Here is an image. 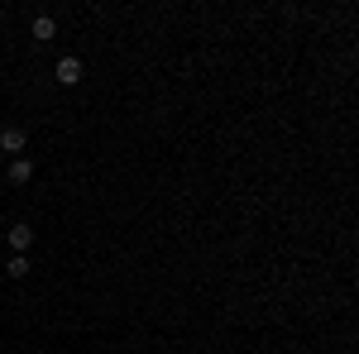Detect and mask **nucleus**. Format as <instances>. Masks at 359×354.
<instances>
[{"instance_id":"7","label":"nucleus","mask_w":359,"mask_h":354,"mask_svg":"<svg viewBox=\"0 0 359 354\" xmlns=\"http://www.w3.org/2000/svg\"><path fill=\"white\" fill-rule=\"evenodd\" d=\"M0 163H5V154H0Z\"/></svg>"},{"instance_id":"2","label":"nucleus","mask_w":359,"mask_h":354,"mask_svg":"<svg viewBox=\"0 0 359 354\" xmlns=\"http://www.w3.org/2000/svg\"><path fill=\"white\" fill-rule=\"evenodd\" d=\"M0 154H20L25 158V130L20 125H5L0 130Z\"/></svg>"},{"instance_id":"4","label":"nucleus","mask_w":359,"mask_h":354,"mask_svg":"<svg viewBox=\"0 0 359 354\" xmlns=\"http://www.w3.org/2000/svg\"><path fill=\"white\" fill-rule=\"evenodd\" d=\"M29 245H34V230H29L25 220L10 225V249H15V254H29Z\"/></svg>"},{"instance_id":"6","label":"nucleus","mask_w":359,"mask_h":354,"mask_svg":"<svg viewBox=\"0 0 359 354\" xmlns=\"http://www.w3.org/2000/svg\"><path fill=\"white\" fill-rule=\"evenodd\" d=\"M5 273H10L15 282H20V278H29V259H25V254H15V259L5 264Z\"/></svg>"},{"instance_id":"1","label":"nucleus","mask_w":359,"mask_h":354,"mask_svg":"<svg viewBox=\"0 0 359 354\" xmlns=\"http://www.w3.org/2000/svg\"><path fill=\"white\" fill-rule=\"evenodd\" d=\"M53 72H57V82H62V86H77V82H82V57H72V53L57 57Z\"/></svg>"},{"instance_id":"3","label":"nucleus","mask_w":359,"mask_h":354,"mask_svg":"<svg viewBox=\"0 0 359 354\" xmlns=\"http://www.w3.org/2000/svg\"><path fill=\"white\" fill-rule=\"evenodd\" d=\"M5 177H10L15 187H25L29 177H34V163H29V158H10V168H5Z\"/></svg>"},{"instance_id":"5","label":"nucleus","mask_w":359,"mask_h":354,"mask_svg":"<svg viewBox=\"0 0 359 354\" xmlns=\"http://www.w3.org/2000/svg\"><path fill=\"white\" fill-rule=\"evenodd\" d=\"M29 34H34V43H48V39H53V34H57V20H53V15H39Z\"/></svg>"}]
</instances>
